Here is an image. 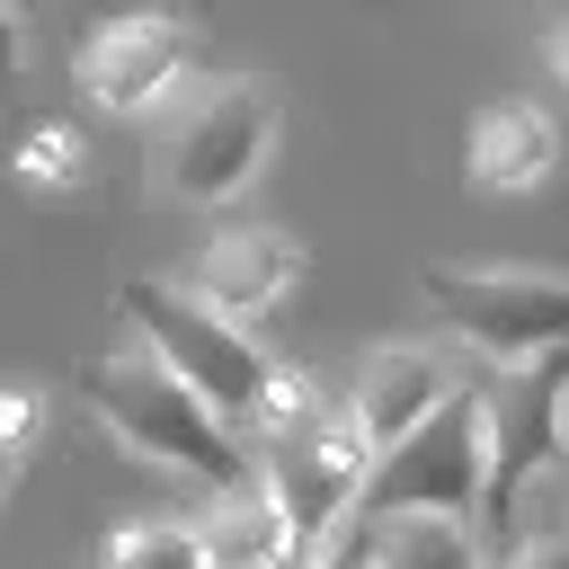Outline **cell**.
<instances>
[{"label":"cell","instance_id":"cell-8","mask_svg":"<svg viewBox=\"0 0 569 569\" xmlns=\"http://www.w3.org/2000/svg\"><path fill=\"white\" fill-rule=\"evenodd\" d=\"M293 284H302V240L276 231V222H231V231H213V240L196 249V267H187V293L213 302V311L240 320V329H249L258 311H276Z\"/></svg>","mask_w":569,"mask_h":569},{"label":"cell","instance_id":"cell-19","mask_svg":"<svg viewBox=\"0 0 569 569\" xmlns=\"http://www.w3.org/2000/svg\"><path fill=\"white\" fill-rule=\"evenodd\" d=\"M18 462H27V453H18V445H0V498H9V480H18Z\"/></svg>","mask_w":569,"mask_h":569},{"label":"cell","instance_id":"cell-17","mask_svg":"<svg viewBox=\"0 0 569 569\" xmlns=\"http://www.w3.org/2000/svg\"><path fill=\"white\" fill-rule=\"evenodd\" d=\"M18 71H27V18L18 0H0V107L18 98Z\"/></svg>","mask_w":569,"mask_h":569},{"label":"cell","instance_id":"cell-10","mask_svg":"<svg viewBox=\"0 0 569 569\" xmlns=\"http://www.w3.org/2000/svg\"><path fill=\"white\" fill-rule=\"evenodd\" d=\"M462 169H471L480 196H525V187H542V178L560 169V124H551V107H533V98H489V107L471 116Z\"/></svg>","mask_w":569,"mask_h":569},{"label":"cell","instance_id":"cell-15","mask_svg":"<svg viewBox=\"0 0 569 569\" xmlns=\"http://www.w3.org/2000/svg\"><path fill=\"white\" fill-rule=\"evenodd\" d=\"M498 569H569V525H533L525 542H507Z\"/></svg>","mask_w":569,"mask_h":569},{"label":"cell","instance_id":"cell-1","mask_svg":"<svg viewBox=\"0 0 569 569\" xmlns=\"http://www.w3.org/2000/svg\"><path fill=\"white\" fill-rule=\"evenodd\" d=\"M80 400H89V418H98L124 453H142V462H160V471H178V480H204V489L258 480V471H249V436H240L204 391H187L142 338L116 347V356H98V365L80 373Z\"/></svg>","mask_w":569,"mask_h":569},{"label":"cell","instance_id":"cell-4","mask_svg":"<svg viewBox=\"0 0 569 569\" xmlns=\"http://www.w3.org/2000/svg\"><path fill=\"white\" fill-rule=\"evenodd\" d=\"M480 498H489V400L453 391L427 427H409L400 445L373 453L356 516L365 525H382V516H453V525H471Z\"/></svg>","mask_w":569,"mask_h":569},{"label":"cell","instance_id":"cell-5","mask_svg":"<svg viewBox=\"0 0 569 569\" xmlns=\"http://www.w3.org/2000/svg\"><path fill=\"white\" fill-rule=\"evenodd\" d=\"M427 311L462 356H489V365H533L569 347L560 267H427Z\"/></svg>","mask_w":569,"mask_h":569},{"label":"cell","instance_id":"cell-18","mask_svg":"<svg viewBox=\"0 0 569 569\" xmlns=\"http://www.w3.org/2000/svg\"><path fill=\"white\" fill-rule=\"evenodd\" d=\"M542 53H551V80L569 89V0H542Z\"/></svg>","mask_w":569,"mask_h":569},{"label":"cell","instance_id":"cell-14","mask_svg":"<svg viewBox=\"0 0 569 569\" xmlns=\"http://www.w3.org/2000/svg\"><path fill=\"white\" fill-rule=\"evenodd\" d=\"M80 169H89V151H80L71 124H36V133L18 142V178H27V187H80Z\"/></svg>","mask_w":569,"mask_h":569},{"label":"cell","instance_id":"cell-6","mask_svg":"<svg viewBox=\"0 0 569 569\" xmlns=\"http://www.w3.org/2000/svg\"><path fill=\"white\" fill-rule=\"evenodd\" d=\"M267 151H276V98L258 80H213L187 98V116L169 133V196L231 204V196H249Z\"/></svg>","mask_w":569,"mask_h":569},{"label":"cell","instance_id":"cell-16","mask_svg":"<svg viewBox=\"0 0 569 569\" xmlns=\"http://www.w3.org/2000/svg\"><path fill=\"white\" fill-rule=\"evenodd\" d=\"M36 418H44V400H36L27 382H9V391H0V445L27 453V445H36Z\"/></svg>","mask_w":569,"mask_h":569},{"label":"cell","instance_id":"cell-2","mask_svg":"<svg viewBox=\"0 0 569 569\" xmlns=\"http://www.w3.org/2000/svg\"><path fill=\"white\" fill-rule=\"evenodd\" d=\"M480 400H489V498H480V525L498 542H516L525 507L542 489H560V507H569V347H551L533 365H498V382Z\"/></svg>","mask_w":569,"mask_h":569},{"label":"cell","instance_id":"cell-9","mask_svg":"<svg viewBox=\"0 0 569 569\" xmlns=\"http://www.w3.org/2000/svg\"><path fill=\"white\" fill-rule=\"evenodd\" d=\"M453 391H462V382H453V356H445V347H427V338H382V347L365 356L356 391H347V418H356V436L382 453V445H400L409 427H427Z\"/></svg>","mask_w":569,"mask_h":569},{"label":"cell","instance_id":"cell-12","mask_svg":"<svg viewBox=\"0 0 569 569\" xmlns=\"http://www.w3.org/2000/svg\"><path fill=\"white\" fill-rule=\"evenodd\" d=\"M356 560L365 569H489L480 533L453 525V516H382V525H365Z\"/></svg>","mask_w":569,"mask_h":569},{"label":"cell","instance_id":"cell-11","mask_svg":"<svg viewBox=\"0 0 569 569\" xmlns=\"http://www.w3.org/2000/svg\"><path fill=\"white\" fill-rule=\"evenodd\" d=\"M196 542H204V569H302L293 525H284V507L267 498V480L222 489V498L196 516Z\"/></svg>","mask_w":569,"mask_h":569},{"label":"cell","instance_id":"cell-3","mask_svg":"<svg viewBox=\"0 0 569 569\" xmlns=\"http://www.w3.org/2000/svg\"><path fill=\"white\" fill-rule=\"evenodd\" d=\"M116 311H124V329L187 382V391H204L240 436H249V418L267 409V391H276V356L240 329V320H222L213 302H196L187 284H124L116 293Z\"/></svg>","mask_w":569,"mask_h":569},{"label":"cell","instance_id":"cell-13","mask_svg":"<svg viewBox=\"0 0 569 569\" xmlns=\"http://www.w3.org/2000/svg\"><path fill=\"white\" fill-rule=\"evenodd\" d=\"M98 569H204V542L196 525H124Z\"/></svg>","mask_w":569,"mask_h":569},{"label":"cell","instance_id":"cell-7","mask_svg":"<svg viewBox=\"0 0 569 569\" xmlns=\"http://www.w3.org/2000/svg\"><path fill=\"white\" fill-rule=\"evenodd\" d=\"M196 62V27L169 18V9H124L107 18L89 44H80V89L107 107V116H151Z\"/></svg>","mask_w":569,"mask_h":569}]
</instances>
